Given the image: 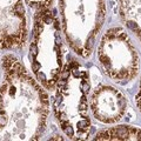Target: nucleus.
<instances>
[{"instance_id":"f257e3e1","label":"nucleus","mask_w":141,"mask_h":141,"mask_svg":"<svg viewBox=\"0 0 141 141\" xmlns=\"http://www.w3.org/2000/svg\"><path fill=\"white\" fill-rule=\"evenodd\" d=\"M138 133H139V137H138V138H137V139H138V140H141V132H140V131H139V132H138Z\"/></svg>"}]
</instances>
